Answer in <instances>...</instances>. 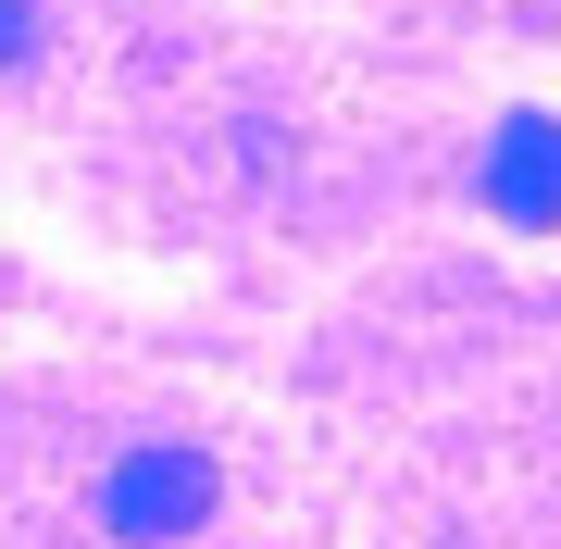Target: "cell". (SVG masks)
I'll return each mask as SVG.
<instances>
[{"instance_id": "6da1fadb", "label": "cell", "mask_w": 561, "mask_h": 549, "mask_svg": "<svg viewBox=\"0 0 561 549\" xmlns=\"http://www.w3.org/2000/svg\"><path fill=\"white\" fill-rule=\"evenodd\" d=\"M213 500H225V474L201 462V449H175V437L125 449V462L101 474V525H113L125 549H175L187 525H213Z\"/></svg>"}, {"instance_id": "7a4b0ae2", "label": "cell", "mask_w": 561, "mask_h": 549, "mask_svg": "<svg viewBox=\"0 0 561 549\" xmlns=\"http://www.w3.org/2000/svg\"><path fill=\"white\" fill-rule=\"evenodd\" d=\"M474 187H486V213H500V225L549 238V225H561V125H549V113H500Z\"/></svg>"}, {"instance_id": "3957f363", "label": "cell", "mask_w": 561, "mask_h": 549, "mask_svg": "<svg viewBox=\"0 0 561 549\" xmlns=\"http://www.w3.org/2000/svg\"><path fill=\"white\" fill-rule=\"evenodd\" d=\"M13 62H38V0H0V76Z\"/></svg>"}]
</instances>
